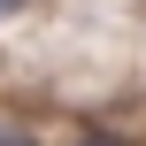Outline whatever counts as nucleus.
Returning a JSON list of instances; mask_svg holds the SVG:
<instances>
[{"instance_id": "f257e3e1", "label": "nucleus", "mask_w": 146, "mask_h": 146, "mask_svg": "<svg viewBox=\"0 0 146 146\" xmlns=\"http://www.w3.org/2000/svg\"><path fill=\"white\" fill-rule=\"evenodd\" d=\"M8 8H23V0H0V15H8Z\"/></svg>"}]
</instances>
